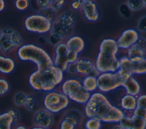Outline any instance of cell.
Listing matches in <instances>:
<instances>
[{
  "instance_id": "6da1fadb",
  "label": "cell",
  "mask_w": 146,
  "mask_h": 129,
  "mask_svg": "<svg viewBox=\"0 0 146 129\" xmlns=\"http://www.w3.org/2000/svg\"><path fill=\"white\" fill-rule=\"evenodd\" d=\"M84 114L87 118L94 117L104 123H118L124 116V112L110 101L101 92L91 93L88 101L84 104Z\"/></svg>"
},
{
  "instance_id": "7a4b0ae2",
  "label": "cell",
  "mask_w": 146,
  "mask_h": 129,
  "mask_svg": "<svg viewBox=\"0 0 146 129\" xmlns=\"http://www.w3.org/2000/svg\"><path fill=\"white\" fill-rule=\"evenodd\" d=\"M64 72L52 65L33 71L28 78L30 87L35 91L47 92L55 89L64 80Z\"/></svg>"
},
{
  "instance_id": "3957f363",
  "label": "cell",
  "mask_w": 146,
  "mask_h": 129,
  "mask_svg": "<svg viewBox=\"0 0 146 129\" xmlns=\"http://www.w3.org/2000/svg\"><path fill=\"white\" fill-rule=\"evenodd\" d=\"M116 40L112 38L103 39L99 48L95 64L99 71L116 72L119 68V59L117 57L119 51Z\"/></svg>"
},
{
  "instance_id": "277c9868",
  "label": "cell",
  "mask_w": 146,
  "mask_h": 129,
  "mask_svg": "<svg viewBox=\"0 0 146 129\" xmlns=\"http://www.w3.org/2000/svg\"><path fill=\"white\" fill-rule=\"evenodd\" d=\"M18 58L25 62L34 64L36 69H43L53 64V58L43 48L33 44H23L17 48Z\"/></svg>"
},
{
  "instance_id": "5b68a950",
  "label": "cell",
  "mask_w": 146,
  "mask_h": 129,
  "mask_svg": "<svg viewBox=\"0 0 146 129\" xmlns=\"http://www.w3.org/2000/svg\"><path fill=\"white\" fill-rule=\"evenodd\" d=\"M60 86V91L69 100L77 104L84 105L91 95V93L84 88L81 80L78 78L69 77L64 79Z\"/></svg>"
},
{
  "instance_id": "8992f818",
  "label": "cell",
  "mask_w": 146,
  "mask_h": 129,
  "mask_svg": "<svg viewBox=\"0 0 146 129\" xmlns=\"http://www.w3.org/2000/svg\"><path fill=\"white\" fill-rule=\"evenodd\" d=\"M70 100L61 91L56 89L44 93L42 99V104L44 108L52 112L57 114L66 110Z\"/></svg>"
},
{
  "instance_id": "52a82bcc",
  "label": "cell",
  "mask_w": 146,
  "mask_h": 129,
  "mask_svg": "<svg viewBox=\"0 0 146 129\" xmlns=\"http://www.w3.org/2000/svg\"><path fill=\"white\" fill-rule=\"evenodd\" d=\"M52 23L38 13L27 16L24 21V26L29 32L44 34L51 32Z\"/></svg>"
},
{
  "instance_id": "ba28073f",
  "label": "cell",
  "mask_w": 146,
  "mask_h": 129,
  "mask_svg": "<svg viewBox=\"0 0 146 129\" xmlns=\"http://www.w3.org/2000/svg\"><path fill=\"white\" fill-rule=\"evenodd\" d=\"M66 72L71 75L83 77L85 76L98 77L100 73L92 61L88 58L80 57L75 62L69 64Z\"/></svg>"
},
{
  "instance_id": "9c48e42d",
  "label": "cell",
  "mask_w": 146,
  "mask_h": 129,
  "mask_svg": "<svg viewBox=\"0 0 146 129\" xmlns=\"http://www.w3.org/2000/svg\"><path fill=\"white\" fill-rule=\"evenodd\" d=\"M98 90L102 93L113 91L121 87L124 80L118 72H101L97 77Z\"/></svg>"
},
{
  "instance_id": "30bf717a",
  "label": "cell",
  "mask_w": 146,
  "mask_h": 129,
  "mask_svg": "<svg viewBox=\"0 0 146 129\" xmlns=\"http://www.w3.org/2000/svg\"><path fill=\"white\" fill-rule=\"evenodd\" d=\"M54 114L45 108H39L34 112L33 128L47 129L54 124Z\"/></svg>"
},
{
  "instance_id": "8fae6325",
  "label": "cell",
  "mask_w": 146,
  "mask_h": 129,
  "mask_svg": "<svg viewBox=\"0 0 146 129\" xmlns=\"http://www.w3.org/2000/svg\"><path fill=\"white\" fill-rule=\"evenodd\" d=\"M70 50L67 47L64 42H62L54 48L53 64L64 72H66L70 64L68 58Z\"/></svg>"
},
{
  "instance_id": "7c38bea8",
  "label": "cell",
  "mask_w": 146,
  "mask_h": 129,
  "mask_svg": "<svg viewBox=\"0 0 146 129\" xmlns=\"http://www.w3.org/2000/svg\"><path fill=\"white\" fill-rule=\"evenodd\" d=\"M82 120V115L76 110H70L67 111L59 124L60 129H74L78 126Z\"/></svg>"
},
{
  "instance_id": "4fadbf2b",
  "label": "cell",
  "mask_w": 146,
  "mask_h": 129,
  "mask_svg": "<svg viewBox=\"0 0 146 129\" xmlns=\"http://www.w3.org/2000/svg\"><path fill=\"white\" fill-rule=\"evenodd\" d=\"M139 37L137 31L133 29H128L124 30L116 40L119 49L127 50L135 45Z\"/></svg>"
},
{
  "instance_id": "5bb4252c",
  "label": "cell",
  "mask_w": 146,
  "mask_h": 129,
  "mask_svg": "<svg viewBox=\"0 0 146 129\" xmlns=\"http://www.w3.org/2000/svg\"><path fill=\"white\" fill-rule=\"evenodd\" d=\"M21 119L18 111L10 108L0 114V129H10L18 124Z\"/></svg>"
},
{
  "instance_id": "9a60e30c",
  "label": "cell",
  "mask_w": 146,
  "mask_h": 129,
  "mask_svg": "<svg viewBox=\"0 0 146 129\" xmlns=\"http://www.w3.org/2000/svg\"><path fill=\"white\" fill-rule=\"evenodd\" d=\"M80 10L86 19L90 22H95L99 18L98 6L94 1H84Z\"/></svg>"
},
{
  "instance_id": "2e32d148",
  "label": "cell",
  "mask_w": 146,
  "mask_h": 129,
  "mask_svg": "<svg viewBox=\"0 0 146 129\" xmlns=\"http://www.w3.org/2000/svg\"><path fill=\"white\" fill-rule=\"evenodd\" d=\"M133 66L134 62L127 56L122 57L119 59V68L117 72L124 81L133 76Z\"/></svg>"
},
{
  "instance_id": "e0dca14e",
  "label": "cell",
  "mask_w": 146,
  "mask_h": 129,
  "mask_svg": "<svg viewBox=\"0 0 146 129\" xmlns=\"http://www.w3.org/2000/svg\"><path fill=\"white\" fill-rule=\"evenodd\" d=\"M60 37L63 40H66L74 34V28L68 26L56 19L52 23L51 32Z\"/></svg>"
},
{
  "instance_id": "ac0fdd59",
  "label": "cell",
  "mask_w": 146,
  "mask_h": 129,
  "mask_svg": "<svg viewBox=\"0 0 146 129\" xmlns=\"http://www.w3.org/2000/svg\"><path fill=\"white\" fill-rule=\"evenodd\" d=\"M65 44L70 51L80 54L85 48L84 39L78 35H72L65 40Z\"/></svg>"
},
{
  "instance_id": "d6986e66",
  "label": "cell",
  "mask_w": 146,
  "mask_h": 129,
  "mask_svg": "<svg viewBox=\"0 0 146 129\" xmlns=\"http://www.w3.org/2000/svg\"><path fill=\"white\" fill-rule=\"evenodd\" d=\"M121 87L124 88L126 93L132 95L136 97L140 95L141 91L140 85L138 81L133 76H131L128 79L124 80Z\"/></svg>"
},
{
  "instance_id": "ffe728a7",
  "label": "cell",
  "mask_w": 146,
  "mask_h": 129,
  "mask_svg": "<svg viewBox=\"0 0 146 129\" xmlns=\"http://www.w3.org/2000/svg\"><path fill=\"white\" fill-rule=\"evenodd\" d=\"M120 107L124 112L132 113L137 107L136 96L126 93L120 99Z\"/></svg>"
},
{
  "instance_id": "44dd1931",
  "label": "cell",
  "mask_w": 146,
  "mask_h": 129,
  "mask_svg": "<svg viewBox=\"0 0 146 129\" xmlns=\"http://www.w3.org/2000/svg\"><path fill=\"white\" fill-rule=\"evenodd\" d=\"M16 64L11 57L0 55V73L3 75L11 74L15 69Z\"/></svg>"
},
{
  "instance_id": "7402d4cb",
  "label": "cell",
  "mask_w": 146,
  "mask_h": 129,
  "mask_svg": "<svg viewBox=\"0 0 146 129\" xmlns=\"http://www.w3.org/2000/svg\"><path fill=\"white\" fill-rule=\"evenodd\" d=\"M127 56L133 62L135 63L145 57L146 52L144 51L135 44L127 50Z\"/></svg>"
},
{
  "instance_id": "603a6c76",
  "label": "cell",
  "mask_w": 146,
  "mask_h": 129,
  "mask_svg": "<svg viewBox=\"0 0 146 129\" xmlns=\"http://www.w3.org/2000/svg\"><path fill=\"white\" fill-rule=\"evenodd\" d=\"M56 19L61 23L74 28L75 24V16L74 13L72 10H66L62 12L57 17Z\"/></svg>"
},
{
  "instance_id": "cb8c5ba5",
  "label": "cell",
  "mask_w": 146,
  "mask_h": 129,
  "mask_svg": "<svg viewBox=\"0 0 146 129\" xmlns=\"http://www.w3.org/2000/svg\"><path fill=\"white\" fill-rule=\"evenodd\" d=\"M81 81L84 88L91 93L95 92L98 89L97 77L85 76Z\"/></svg>"
},
{
  "instance_id": "d4e9b609",
  "label": "cell",
  "mask_w": 146,
  "mask_h": 129,
  "mask_svg": "<svg viewBox=\"0 0 146 129\" xmlns=\"http://www.w3.org/2000/svg\"><path fill=\"white\" fill-rule=\"evenodd\" d=\"M10 36L3 34L0 38V50L3 54H7L15 49L12 43Z\"/></svg>"
},
{
  "instance_id": "484cf974",
  "label": "cell",
  "mask_w": 146,
  "mask_h": 129,
  "mask_svg": "<svg viewBox=\"0 0 146 129\" xmlns=\"http://www.w3.org/2000/svg\"><path fill=\"white\" fill-rule=\"evenodd\" d=\"M24 107L28 111L32 112H34L39 109V102L36 96L34 94L27 95Z\"/></svg>"
},
{
  "instance_id": "4316f807",
  "label": "cell",
  "mask_w": 146,
  "mask_h": 129,
  "mask_svg": "<svg viewBox=\"0 0 146 129\" xmlns=\"http://www.w3.org/2000/svg\"><path fill=\"white\" fill-rule=\"evenodd\" d=\"M102 122L94 117L87 118L84 122V127L86 129H99L101 128Z\"/></svg>"
},
{
  "instance_id": "83f0119b",
  "label": "cell",
  "mask_w": 146,
  "mask_h": 129,
  "mask_svg": "<svg viewBox=\"0 0 146 129\" xmlns=\"http://www.w3.org/2000/svg\"><path fill=\"white\" fill-rule=\"evenodd\" d=\"M27 95L22 91L16 92L13 96V102L14 104L18 107L25 106Z\"/></svg>"
},
{
  "instance_id": "f1b7e54d",
  "label": "cell",
  "mask_w": 146,
  "mask_h": 129,
  "mask_svg": "<svg viewBox=\"0 0 146 129\" xmlns=\"http://www.w3.org/2000/svg\"><path fill=\"white\" fill-rule=\"evenodd\" d=\"M38 13L43 15L51 22L55 21L57 18V12L50 6L40 10Z\"/></svg>"
},
{
  "instance_id": "f546056e",
  "label": "cell",
  "mask_w": 146,
  "mask_h": 129,
  "mask_svg": "<svg viewBox=\"0 0 146 129\" xmlns=\"http://www.w3.org/2000/svg\"><path fill=\"white\" fill-rule=\"evenodd\" d=\"M146 74V57L137 62L134 63L133 75Z\"/></svg>"
},
{
  "instance_id": "4dcf8cb0",
  "label": "cell",
  "mask_w": 146,
  "mask_h": 129,
  "mask_svg": "<svg viewBox=\"0 0 146 129\" xmlns=\"http://www.w3.org/2000/svg\"><path fill=\"white\" fill-rule=\"evenodd\" d=\"M127 4L132 11H139L144 7L143 0H127Z\"/></svg>"
},
{
  "instance_id": "1f68e13d",
  "label": "cell",
  "mask_w": 146,
  "mask_h": 129,
  "mask_svg": "<svg viewBox=\"0 0 146 129\" xmlns=\"http://www.w3.org/2000/svg\"><path fill=\"white\" fill-rule=\"evenodd\" d=\"M132 115H128L125 114L124 116L119 122L118 124L121 127V129H132Z\"/></svg>"
},
{
  "instance_id": "d6a6232c",
  "label": "cell",
  "mask_w": 146,
  "mask_h": 129,
  "mask_svg": "<svg viewBox=\"0 0 146 129\" xmlns=\"http://www.w3.org/2000/svg\"><path fill=\"white\" fill-rule=\"evenodd\" d=\"M132 129H144L146 128V120L132 115Z\"/></svg>"
},
{
  "instance_id": "836d02e7",
  "label": "cell",
  "mask_w": 146,
  "mask_h": 129,
  "mask_svg": "<svg viewBox=\"0 0 146 129\" xmlns=\"http://www.w3.org/2000/svg\"><path fill=\"white\" fill-rule=\"evenodd\" d=\"M10 37L12 43L15 48L17 49L23 44L22 37L18 32L14 30V32L11 34Z\"/></svg>"
},
{
  "instance_id": "e575fe53",
  "label": "cell",
  "mask_w": 146,
  "mask_h": 129,
  "mask_svg": "<svg viewBox=\"0 0 146 129\" xmlns=\"http://www.w3.org/2000/svg\"><path fill=\"white\" fill-rule=\"evenodd\" d=\"M30 6V0H15L14 6L19 11H23L27 10Z\"/></svg>"
},
{
  "instance_id": "d590c367",
  "label": "cell",
  "mask_w": 146,
  "mask_h": 129,
  "mask_svg": "<svg viewBox=\"0 0 146 129\" xmlns=\"http://www.w3.org/2000/svg\"><path fill=\"white\" fill-rule=\"evenodd\" d=\"M119 12L121 17L127 19L131 16L132 11L127 5V3H121L119 6Z\"/></svg>"
},
{
  "instance_id": "8d00e7d4",
  "label": "cell",
  "mask_w": 146,
  "mask_h": 129,
  "mask_svg": "<svg viewBox=\"0 0 146 129\" xmlns=\"http://www.w3.org/2000/svg\"><path fill=\"white\" fill-rule=\"evenodd\" d=\"M10 89V84L5 78L0 77V96L7 94Z\"/></svg>"
},
{
  "instance_id": "74e56055",
  "label": "cell",
  "mask_w": 146,
  "mask_h": 129,
  "mask_svg": "<svg viewBox=\"0 0 146 129\" xmlns=\"http://www.w3.org/2000/svg\"><path fill=\"white\" fill-rule=\"evenodd\" d=\"M48 42L52 46H54V47L56 46L57 45L59 44L62 42H63L62 38L59 37L56 34H55L54 33L50 32V34L47 38Z\"/></svg>"
},
{
  "instance_id": "f35d334b",
  "label": "cell",
  "mask_w": 146,
  "mask_h": 129,
  "mask_svg": "<svg viewBox=\"0 0 146 129\" xmlns=\"http://www.w3.org/2000/svg\"><path fill=\"white\" fill-rule=\"evenodd\" d=\"M66 3V0H52L51 1L50 7L56 12L60 11Z\"/></svg>"
},
{
  "instance_id": "ab89813d",
  "label": "cell",
  "mask_w": 146,
  "mask_h": 129,
  "mask_svg": "<svg viewBox=\"0 0 146 129\" xmlns=\"http://www.w3.org/2000/svg\"><path fill=\"white\" fill-rule=\"evenodd\" d=\"M51 1V0H34V4L39 12L40 10L49 7Z\"/></svg>"
},
{
  "instance_id": "60d3db41",
  "label": "cell",
  "mask_w": 146,
  "mask_h": 129,
  "mask_svg": "<svg viewBox=\"0 0 146 129\" xmlns=\"http://www.w3.org/2000/svg\"><path fill=\"white\" fill-rule=\"evenodd\" d=\"M137 29L140 32H146V15L142 16L139 18L137 25Z\"/></svg>"
},
{
  "instance_id": "b9f144b4",
  "label": "cell",
  "mask_w": 146,
  "mask_h": 129,
  "mask_svg": "<svg viewBox=\"0 0 146 129\" xmlns=\"http://www.w3.org/2000/svg\"><path fill=\"white\" fill-rule=\"evenodd\" d=\"M132 115L146 120V109L137 107L132 112Z\"/></svg>"
},
{
  "instance_id": "7bdbcfd3",
  "label": "cell",
  "mask_w": 146,
  "mask_h": 129,
  "mask_svg": "<svg viewBox=\"0 0 146 129\" xmlns=\"http://www.w3.org/2000/svg\"><path fill=\"white\" fill-rule=\"evenodd\" d=\"M136 97L137 107L146 109V95H139Z\"/></svg>"
},
{
  "instance_id": "ee69618b",
  "label": "cell",
  "mask_w": 146,
  "mask_h": 129,
  "mask_svg": "<svg viewBox=\"0 0 146 129\" xmlns=\"http://www.w3.org/2000/svg\"><path fill=\"white\" fill-rule=\"evenodd\" d=\"M84 0H72L71 3V9L74 10H80Z\"/></svg>"
},
{
  "instance_id": "f6af8a7d",
  "label": "cell",
  "mask_w": 146,
  "mask_h": 129,
  "mask_svg": "<svg viewBox=\"0 0 146 129\" xmlns=\"http://www.w3.org/2000/svg\"><path fill=\"white\" fill-rule=\"evenodd\" d=\"M135 45L144 51L146 52V38L144 37L139 36Z\"/></svg>"
},
{
  "instance_id": "bcb514c9",
  "label": "cell",
  "mask_w": 146,
  "mask_h": 129,
  "mask_svg": "<svg viewBox=\"0 0 146 129\" xmlns=\"http://www.w3.org/2000/svg\"><path fill=\"white\" fill-rule=\"evenodd\" d=\"M14 30H14L11 27H10V26L5 27L2 29L3 34H7V35H11L14 32Z\"/></svg>"
},
{
  "instance_id": "7dc6e473",
  "label": "cell",
  "mask_w": 146,
  "mask_h": 129,
  "mask_svg": "<svg viewBox=\"0 0 146 129\" xmlns=\"http://www.w3.org/2000/svg\"><path fill=\"white\" fill-rule=\"evenodd\" d=\"M38 41L40 44H46L47 42H48L47 41V38H46L44 36H40L39 38H38Z\"/></svg>"
},
{
  "instance_id": "c3c4849f",
  "label": "cell",
  "mask_w": 146,
  "mask_h": 129,
  "mask_svg": "<svg viewBox=\"0 0 146 129\" xmlns=\"http://www.w3.org/2000/svg\"><path fill=\"white\" fill-rule=\"evenodd\" d=\"M5 0H0V12H2L5 8Z\"/></svg>"
},
{
  "instance_id": "681fc988",
  "label": "cell",
  "mask_w": 146,
  "mask_h": 129,
  "mask_svg": "<svg viewBox=\"0 0 146 129\" xmlns=\"http://www.w3.org/2000/svg\"><path fill=\"white\" fill-rule=\"evenodd\" d=\"M15 128L17 129H25L26 128V127L21 124H16L15 126Z\"/></svg>"
},
{
  "instance_id": "f907efd6",
  "label": "cell",
  "mask_w": 146,
  "mask_h": 129,
  "mask_svg": "<svg viewBox=\"0 0 146 129\" xmlns=\"http://www.w3.org/2000/svg\"><path fill=\"white\" fill-rule=\"evenodd\" d=\"M3 35V32H2V29H1V28H0V38H1V37H2V36Z\"/></svg>"
},
{
  "instance_id": "816d5d0a",
  "label": "cell",
  "mask_w": 146,
  "mask_h": 129,
  "mask_svg": "<svg viewBox=\"0 0 146 129\" xmlns=\"http://www.w3.org/2000/svg\"><path fill=\"white\" fill-rule=\"evenodd\" d=\"M144 1V7L145 9H146V0H143Z\"/></svg>"
},
{
  "instance_id": "f5cc1de1",
  "label": "cell",
  "mask_w": 146,
  "mask_h": 129,
  "mask_svg": "<svg viewBox=\"0 0 146 129\" xmlns=\"http://www.w3.org/2000/svg\"><path fill=\"white\" fill-rule=\"evenodd\" d=\"M84 1H94V0H84Z\"/></svg>"
},
{
  "instance_id": "db71d44e",
  "label": "cell",
  "mask_w": 146,
  "mask_h": 129,
  "mask_svg": "<svg viewBox=\"0 0 146 129\" xmlns=\"http://www.w3.org/2000/svg\"><path fill=\"white\" fill-rule=\"evenodd\" d=\"M51 1H52V0H51Z\"/></svg>"
}]
</instances>
